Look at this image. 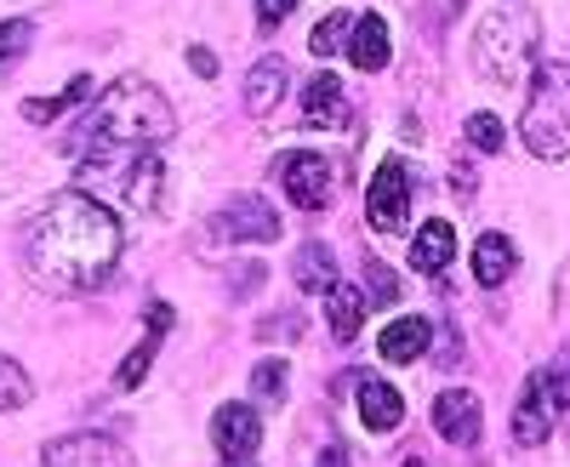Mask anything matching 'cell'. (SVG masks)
<instances>
[{"instance_id": "44dd1931", "label": "cell", "mask_w": 570, "mask_h": 467, "mask_svg": "<svg viewBox=\"0 0 570 467\" xmlns=\"http://www.w3.org/2000/svg\"><path fill=\"white\" fill-rule=\"evenodd\" d=\"M292 274H297L303 291H320V297L337 286V268H331V251H325V246H303L297 262H292Z\"/></svg>"}, {"instance_id": "83f0119b", "label": "cell", "mask_w": 570, "mask_h": 467, "mask_svg": "<svg viewBox=\"0 0 570 467\" xmlns=\"http://www.w3.org/2000/svg\"><path fill=\"white\" fill-rule=\"evenodd\" d=\"M252 388H257L268 405H279V399H285V365H279V359L257 365V370H252Z\"/></svg>"}, {"instance_id": "484cf974", "label": "cell", "mask_w": 570, "mask_h": 467, "mask_svg": "<svg viewBox=\"0 0 570 467\" xmlns=\"http://www.w3.org/2000/svg\"><path fill=\"white\" fill-rule=\"evenodd\" d=\"M462 137H468L480 155H497V149H502V120H497V115H468Z\"/></svg>"}, {"instance_id": "d6a6232c", "label": "cell", "mask_w": 570, "mask_h": 467, "mask_svg": "<svg viewBox=\"0 0 570 467\" xmlns=\"http://www.w3.org/2000/svg\"><path fill=\"white\" fill-rule=\"evenodd\" d=\"M405 467H428V461H422V456H411V461H405Z\"/></svg>"}, {"instance_id": "9c48e42d", "label": "cell", "mask_w": 570, "mask_h": 467, "mask_svg": "<svg viewBox=\"0 0 570 467\" xmlns=\"http://www.w3.org/2000/svg\"><path fill=\"white\" fill-rule=\"evenodd\" d=\"M480 423H485V405H480V394H468V388H445L440 399H434V428H440V439L445 445H480Z\"/></svg>"}, {"instance_id": "52a82bcc", "label": "cell", "mask_w": 570, "mask_h": 467, "mask_svg": "<svg viewBox=\"0 0 570 467\" xmlns=\"http://www.w3.org/2000/svg\"><path fill=\"white\" fill-rule=\"evenodd\" d=\"M40 467H137L131 450L109 434H69V439H52L40 456Z\"/></svg>"}, {"instance_id": "ffe728a7", "label": "cell", "mask_w": 570, "mask_h": 467, "mask_svg": "<svg viewBox=\"0 0 570 467\" xmlns=\"http://www.w3.org/2000/svg\"><path fill=\"white\" fill-rule=\"evenodd\" d=\"M279 91H285V63L279 58H263L252 74H246V109L252 115H268L279 103Z\"/></svg>"}, {"instance_id": "3957f363", "label": "cell", "mask_w": 570, "mask_h": 467, "mask_svg": "<svg viewBox=\"0 0 570 467\" xmlns=\"http://www.w3.org/2000/svg\"><path fill=\"white\" fill-rule=\"evenodd\" d=\"M542 52V18L525 0H497L473 29V74L491 86H519L537 69Z\"/></svg>"}, {"instance_id": "9a60e30c", "label": "cell", "mask_w": 570, "mask_h": 467, "mask_svg": "<svg viewBox=\"0 0 570 467\" xmlns=\"http://www.w3.org/2000/svg\"><path fill=\"white\" fill-rule=\"evenodd\" d=\"M166 325H171V308L155 302V308H149V325H142V342H137V348L120 359V370H115V382H120V388H137L142 377H149V365H155V354H160Z\"/></svg>"}, {"instance_id": "4fadbf2b", "label": "cell", "mask_w": 570, "mask_h": 467, "mask_svg": "<svg viewBox=\"0 0 570 467\" xmlns=\"http://www.w3.org/2000/svg\"><path fill=\"white\" fill-rule=\"evenodd\" d=\"M428 342H434V325H428L422 314H400L383 325V337H376V354H383L389 365H411L428 354Z\"/></svg>"}, {"instance_id": "7402d4cb", "label": "cell", "mask_w": 570, "mask_h": 467, "mask_svg": "<svg viewBox=\"0 0 570 467\" xmlns=\"http://www.w3.org/2000/svg\"><path fill=\"white\" fill-rule=\"evenodd\" d=\"M86 98H91V80L80 74V80H69L63 98H29V103H23V120H29V126H46V120H58L69 103H86Z\"/></svg>"}, {"instance_id": "6da1fadb", "label": "cell", "mask_w": 570, "mask_h": 467, "mask_svg": "<svg viewBox=\"0 0 570 467\" xmlns=\"http://www.w3.org/2000/svg\"><path fill=\"white\" fill-rule=\"evenodd\" d=\"M120 251H126L120 217L98 195L63 189L29 222V251L23 257H29V268L46 291H91L115 274Z\"/></svg>"}, {"instance_id": "4dcf8cb0", "label": "cell", "mask_w": 570, "mask_h": 467, "mask_svg": "<svg viewBox=\"0 0 570 467\" xmlns=\"http://www.w3.org/2000/svg\"><path fill=\"white\" fill-rule=\"evenodd\" d=\"M188 69H195V74H206V80H212V74H217V58L206 52V46H188Z\"/></svg>"}, {"instance_id": "8992f818", "label": "cell", "mask_w": 570, "mask_h": 467, "mask_svg": "<svg viewBox=\"0 0 570 467\" xmlns=\"http://www.w3.org/2000/svg\"><path fill=\"white\" fill-rule=\"evenodd\" d=\"M365 217L376 234H400L405 217H411V171L400 155H389L383 166H376L371 177V195H365Z\"/></svg>"}, {"instance_id": "d4e9b609", "label": "cell", "mask_w": 570, "mask_h": 467, "mask_svg": "<svg viewBox=\"0 0 570 467\" xmlns=\"http://www.w3.org/2000/svg\"><path fill=\"white\" fill-rule=\"evenodd\" d=\"M348 29H354V12H331L314 34H308V46H314V58H331L337 46L348 40Z\"/></svg>"}, {"instance_id": "cb8c5ba5", "label": "cell", "mask_w": 570, "mask_h": 467, "mask_svg": "<svg viewBox=\"0 0 570 467\" xmlns=\"http://www.w3.org/2000/svg\"><path fill=\"white\" fill-rule=\"evenodd\" d=\"M29 377H23V365H12L7 354H0V416L7 410H18V405H29Z\"/></svg>"}, {"instance_id": "8fae6325", "label": "cell", "mask_w": 570, "mask_h": 467, "mask_svg": "<svg viewBox=\"0 0 570 467\" xmlns=\"http://www.w3.org/2000/svg\"><path fill=\"white\" fill-rule=\"evenodd\" d=\"M548 434H553V399H548L542 377H531L519 405H513V445L537 450V445H548Z\"/></svg>"}, {"instance_id": "4316f807", "label": "cell", "mask_w": 570, "mask_h": 467, "mask_svg": "<svg viewBox=\"0 0 570 467\" xmlns=\"http://www.w3.org/2000/svg\"><path fill=\"white\" fill-rule=\"evenodd\" d=\"M542 388H548V399H553V410H570V348L542 370Z\"/></svg>"}, {"instance_id": "ac0fdd59", "label": "cell", "mask_w": 570, "mask_h": 467, "mask_svg": "<svg viewBox=\"0 0 570 467\" xmlns=\"http://www.w3.org/2000/svg\"><path fill=\"white\" fill-rule=\"evenodd\" d=\"M513 268H519V251H513L508 234H480V240H473V279H480V286H502Z\"/></svg>"}, {"instance_id": "ba28073f", "label": "cell", "mask_w": 570, "mask_h": 467, "mask_svg": "<svg viewBox=\"0 0 570 467\" xmlns=\"http://www.w3.org/2000/svg\"><path fill=\"white\" fill-rule=\"evenodd\" d=\"M279 182H285V195H292L303 211H325L331 206V160L314 155V149L279 160Z\"/></svg>"}, {"instance_id": "277c9868", "label": "cell", "mask_w": 570, "mask_h": 467, "mask_svg": "<svg viewBox=\"0 0 570 467\" xmlns=\"http://www.w3.org/2000/svg\"><path fill=\"white\" fill-rule=\"evenodd\" d=\"M519 137L537 160L570 155V63H542L531 80V103L519 115Z\"/></svg>"}, {"instance_id": "1f68e13d", "label": "cell", "mask_w": 570, "mask_h": 467, "mask_svg": "<svg viewBox=\"0 0 570 467\" xmlns=\"http://www.w3.org/2000/svg\"><path fill=\"white\" fill-rule=\"evenodd\" d=\"M320 467H343V450H325V461Z\"/></svg>"}, {"instance_id": "7c38bea8", "label": "cell", "mask_w": 570, "mask_h": 467, "mask_svg": "<svg viewBox=\"0 0 570 467\" xmlns=\"http://www.w3.org/2000/svg\"><path fill=\"white\" fill-rule=\"evenodd\" d=\"M303 126H320V131L348 126V91L337 74H314L303 86Z\"/></svg>"}, {"instance_id": "836d02e7", "label": "cell", "mask_w": 570, "mask_h": 467, "mask_svg": "<svg viewBox=\"0 0 570 467\" xmlns=\"http://www.w3.org/2000/svg\"><path fill=\"white\" fill-rule=\"evenodd\" d=\"M234 467H246V461H234Z\"/></svg>"}, {"instance_id": "603a6c76", "label": "cell", "mask_w": 570, "mask_h": 467, "mask_svg": "<svg viewBox=\"0 0 570 467\" xmlns=\"http://www.w3.org/2000/svg\"><path fill=\"white\" fill-rule=\"evenodd\" d=\"M29 46H35V23L29 18H7V23H0V74H12Z\"/></svg>"}, {"instance_id": "30bf717a", "label": "cell", "mask_w": 570, "mask_h": 467, "mask_svg": "<svg viewBox=\"0 0 570 467\" xmlns=\"http://www.w3.org/2000/svg\"><path fill=\"white\" fill-rule=\"evenodd\" d=\"M212 445L228 461H252V450L263 445V416L252 405H223L217 423H212Z\"/></svg>"}, {"instance_id": "f546056e", "label": "cell", "mask_w": 570, "mask_h": 467, "mask_svg": "<svg viewBox=\"0 0 570 467\" xmlns=\"http://www.w3.org/2000/svg\"><path fill=\"white\" fill-rule=\"evenodd\" d=\"M365 274H371V297H376V302H394V291H400V286H394V274H389L383 262H371Z\"/></svg>"}, {"instance_id": "5bb4252c", "label": "cell", "mask_w": 570, "mask_h": 467, "mask_svg": "<svg viewBox=\"0 0 570 467\" xmlns=\"http://www.w3.org/2000/svg\"><path fill=\"white\" fill-rule=\"evenodd\" d=\"M360 423H365L371 434H394V428L405 423V399H400V388L383 382V377H365V382H360Z\"/></svg>"}, {"instance_id": "5b68a950", "label": "cell", "mask_w": 570, "mask_h": 467, "mask_svg": "<svg viewBox=\"0 0 570 467\" xmlns=\"http://www.w3.org/2000/svg\"><path fill=\"white\" fill-rule=\"evenodd\" d=\"M206 234L223 240V246H268V240H279V217H274V206L263 195H234L206 222Z\"/></svg>"}, {"instance_id": "e0dca14e", "label": "cell", "mask_w": 570, "mask_h": 467, "mask_svg": "<svg viewBox=\"0 0 570 467\" xmlns=\"http://www.w3.org/2000/svg\"><path fill=\"white\" fill-rule=\"evenodd\" d=\"M348 58H354V69H365V74H376V69L389 63V23L376 18V12L354 18V29H348Z\"/></svg>"}, {"instance_id": "7a4b0ae2", "label": "cell", "mask_w": 570, "mask_h": 467, "mask_svg": "<svg viewBox=\"0 0 570 467\" xmlns=\"http://www.w3.org/2000/svg\"><path fill=\"white\" fill-rule=\"evenodd\" d=\"M171 131H177V115L160 98V86H149L142 74H126L91 103L86 149H149V143H166Z\"/></svg>"}, {"instance_id": "2e32d148", "label": "cell", "mask_w": 570, "mask_h": 467, "mask_svg": "<svg viewBox=\"0 0 570 467\" xmlns=\"http://www.w3.org/2000/svg\"><path fill=\"white\" fill-rule=\"evenodd\" d=\"M456 257V228L451 222H422L411 240V268L416 274H445Z\"/></svg>"}, {"instance_id": "d6986e66", "label": "cell", "mask_w": 570, "mask_h": 467, "mask_svg": "<svg viewBox=\"0 0 570 467\" xmlns=\"http://www.w3.org/2000/svg\"><path fill=\"white\" fill-rule=\"evenodd\" d=\"M325 319H331V337H337V342H354V337H360L365 297L348 286V279H337V286L325 291Z\"/></svg>"}, {"instance_id": "f1b7e54d", "label": "cell", "mask_w": 570, "mask_h": 467, "mask_svg": "<svg viewBox=\"0 0 570 467\" xmlns=\"http://www.w3.org/2000/svg\"><path fill=\"white\" fill-rule=\"evenodd\" d=\"M292 12H297V0H257V23H263V29L285 23V18H292Z\"/></svg>"}]
</instances>
